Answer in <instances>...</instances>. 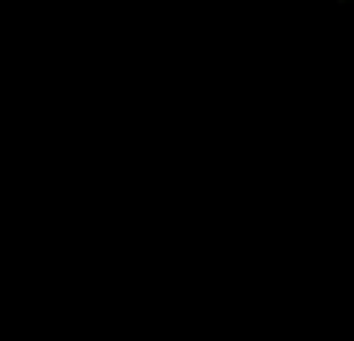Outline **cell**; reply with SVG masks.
<instances>
[]
</instances>
